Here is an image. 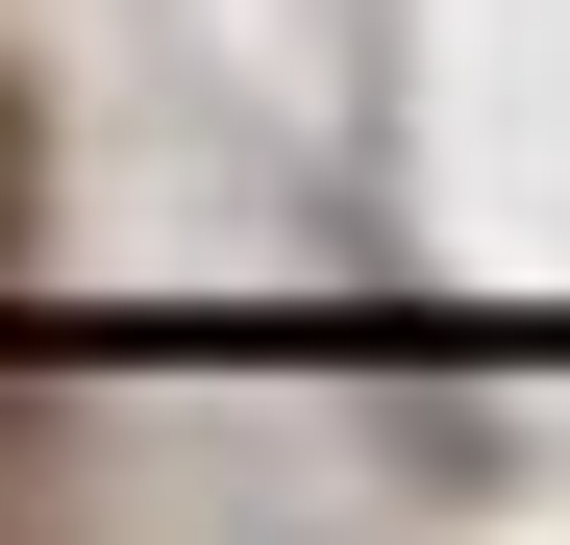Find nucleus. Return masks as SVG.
I'll return each instance as SVG.
<instances>
[]
</instances>
